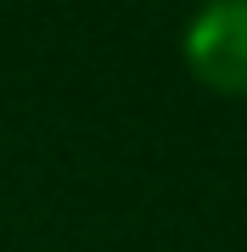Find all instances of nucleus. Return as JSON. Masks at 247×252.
Segmentation results:
<instances>
[{"mask_svg": "<svg viewBox=\"0 0 247 252\" xmlns=\"http://www.w3.org/2000/svg\"><path fill=\"white\" fill-rule=\"evenodd\" d=\"M185 67L202 90L242 101L247 95V0H208L185 23Z\"/></svg>", "mask_w": 247, "mask_h": 252, "instance_id": "obj_1", "label": "nucleus"}]
</instances>
